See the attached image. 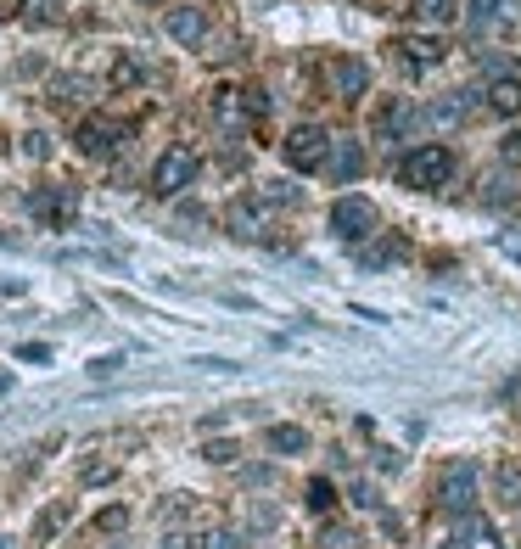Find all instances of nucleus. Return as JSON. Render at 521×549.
<instances>
[{
	"label": "nucleus",
	"mask_w": 521,
	"mask_h": 549,
	"mask_svg": "<svg viewBox=\"0 0 521 549\" xmlns=\"http://www.w3.org/2000/svg\"><path fill=\"white\" fill-rule=\"evenodd\" d=\"M398 180H404L409 191H437V185L454 180V152L449 146H415V152H404V163H398Z\"/></svg>",
	"instance_id": "1"
},
{
	"label": "nucleus",
	"mask_w": 521,
	"mask_h": 549,
	"mask_svg": "<svg viewBox=\"0 0 521 549\" xmlns=\"http://www.w3.org/2000/svg\"><path fill=\"white\" fill-rule=\"evenodd\" d=\"M477 465L471 460H449L443 471H437V510H449V516H471L477 510Z\"/></svg>",
	"instance_id": "2"
},
{
	"label": "nucleus",
	"mask_w": 521,
	"mask_h": 549,
	"mask_svg": "<svg viewBox=\"0 0 521 549\" xmlns=\"http://www.w3.org/2000/svg\"><path fill=\"white\" fill-rule=\"evenodd\" d=\"M381 213L370 197H337L331 202V230H337V241H353V247H365L370 236H376Z\"/></svg>",
	"instance_id": "3"
},
{
	"label": "nucleus",
	"mask_w": 521,
	"mask_h": 549,
	"mask_svg": "<svg viewBox=\"0 0 521 549\" xmlns=\"http://www.w3.org/2000/svg\"><path fill=\"white\" fill-rule=\"evenodd\" d=\"M197 169H202V157L191 152V146H169V152L152 163V191L157 197H180L185 185L197 180Z\"/></svg>",
	"instance_id": "4"
},
{
	"label": "nucleus",
	"mask_w": 521,
	"mask_h": 549,
	"mask_svg": "<svg viewBox=\"0 0 521 549\" xmlns=\"http://www.w3.org/2000/svg\"><path fill=\"white\" fill-rule=\"evenodd\" d=\"M286 163H292L297 174H314L331 163V135H325L320 124H297L292 135H286Z\"/></svg>",
	"instance_id": "5"
},
{
	"label": "nucleus",
	"mask_w": 521,
	"mask_h": 549,
	"mask_svg": "<svg viewBox=\"0 0 521 549\" xmlns=\"http://www.w3.org/2000/svg\"><path fill=\"white\" fill-rule=\"evenodd\" d=\"M124 135H129V124H118V118H107V113H90L85 124L73 129V141H79L85 157H113L118 146H124Z\"/></svg>",
	"instance_id": "6"
},
{
	"label": "nucleus",
	"mask_w": 521,
	"mask_h": 549,
	"mask_svg": "<svg viewBox=\"0 0 521 549\" xmlns=\"http://www.w3.org/2000/svg\"><path fill=\"white\" fill-rule=\"evenodd\" d=\"M29 213L40 219V225H51V230H68L73 213H79V202H73L68 185H40V191H29Z\"/></svg>",
	"instance_id": "7"
},
{
	"label": "nucleus",
	"mask_w": 521,
	"mask_h": 549,
	"mask_svg": "<svg viewBox=\"0 0 521 549\" xmlns=\"http://www.w3.org/2000/svg\"><path fill=\"white\" fill-rule=\"evenodd\" d=\"M325 85H331V96L353 101V96H365L370 73H365V62H359V57H331V62H325Z\"/></svg>",
	"instance_id": "8"
},
{
	"label": "nucleus",
	"mask_w": 521,
	"mask_h": 549,
	"mask_svg": "<svg viewBox=\"0 0 521 549\" xmlns=\"http://www.w3.org/2000/svg\"><path fill=\"white\" fill-rule=\"evenodd\" d=\"M163 29H169V40H180V45H208V12L202 6H174L169 17H163Z\"/></svg>",
	"instance_id": "9"
},
{
	"label": "nucleus",
	"mask_w": 521,
	"mask_h": 549,
	"mask_svg": "<svg viewBox=\"0 0 521 549\" xmlns=\"http://www.w3.org/2000/svg\"><path fill=\"white\" fill-rule=\"evenodd\" d=\"M225 225H230V236L253 241L258 230H264V197H236V202L225 208Z\"/></svg>",
	"instance_id": "10"
},
{
	"label": "nucleus",
	"mask_w": 521,
	"mask_h": 549,
	"mask_svg": "<svg viewBox=\"0 0 521 549\" xmlns=\"http://www.w3.org/2000/svg\"><path fill=\"white\" fill-rule=\"evenodd\" d=\"M398 57L409 62V68H437V62H443V51H449V45L437 40V34H404V40L393 45Z\"/></svg>",
	"instance_id": "11"
},
{
	"label": "nucleus",
	"mask_w": 521,
	"mask_h": 549,
	"mask_svg": "<svg viewBox=\"0 0 521 549\" xmlns=\"http://www.w3.org/2000/svg\"><path fill=\"white\" fill-rule=\"evenodd\" d=\"M325 169L337 174V180H359V174H365V146L348 141V135L331 141V163H325Z\"/></svg>",
	"instance_id": "12"
},
{
	"label": "nucleus",
	"mask_w": 521,
	"mask_h": 549,
	"mask_svg": "<svg viewBox=\"0 0 521 549\" xmlns=\"http://www.w3.org/2000/svg\"><path fill=\"white\" fill-rule=\"evenodd\" d=\"M488 113L521 118V79H493L488 85Z\"/></svg>",
	"instance_id": "13"
},
{
	"label": "nucleus",
	"mask_w": 521,
	"mask_h": 549,
	"mask_svg": "<svg viewBox=\"0 0 521 549\" xmlns=\"http://www.w3.org/2000/svg\"><path fill=\"white\" fill-rule=\"evenodd\" d=\"M68 521H73V499H57V505H45L40 521H34V544H51V538H57Z\"/></svg>",
	"instance_id": "14"
},
{
	"label": "nucleus",
	"mask_w": 521,
	"mask_h": 549,
	"mask_svg": "<svg viewBox=\"0 0 521 549\" xmlns=\"http://www.w3.org/2000/svg\"><path fill=\"white\" fill-rule=\"evenodd\" d=\"M264 443L275 454H303V449H309V432H303V426H292V421H275L264 432Z\"/></svg>",
	"instance_id": "15"
},
{
	"label": "nucleus",
	"mask_w": 521,
	"mask_h": 549,
	"mask_svg": "<svg viewBox=\"0 0 521 549\" xmlns=\"http://www.w3.org/2000/svg\"><path fill=\"white\" fill-rule=\"evenodd\" d=\"M17 17L23 23H34V29H51V23H62V0H12Z\"/></svg>",
	"instance_id": "16"
},
{
	"label": "nucleus",
	"mask_w": 521,
	"mask_h": 549,
	"mask_svg": "<svg viewBox=\"0 0 521 549\" xmlns=\"http://www.w3.org/2000/svg\"><path fill=\"white\" fill-rule=\"evenodd\" d=\"M465 107H471L465 90H449V96H437L432 107H426V118H432L437 129H449V124H460V118H465Z\"/></svg>",
	"instance_id": "17"
},
{
	"label": "nucleus",
	"mask_w": 521,
	"mask_h": 549,
	"mask_svg": "<svg viewBox=\"0 0 521 549\" xmlns=\"http://www.w3.org/2000/svg\"><path fill=\"white\" fill-rule=\"evenodd\" d=\"M404 253H409V241H404V236H381V241H370L359 258H365L370 269H381V264H398Z\"/></svg>",
	"instance_id": "18"
},
{
	"label": "nucleus",
	"mask_w": 521,
	"mask_h": 549,
	"mask_svg": "<svg viewBox=\"0 0 521 549\" xmlns=\"http://www.w3.org/2000/svg\"><path fill=\"white\" fill-rule=\"evenodd\" d=\"M404 124H409L404 101H387V107L376 113V135H381V141H398V135H404Z\"/></svg>",
	"instance_id": "19"
},
{
	"label": "nucleus",
	"mask_w": 521,
	"mask_h": 549,
	"mask_svg": "<svg viewBox=\"0 0 521 549\" xmlns=\"http://www.w3.org/2000/svg\"><path fill=\"white\" fill-rule=\"evenodd\" d=\"M493 488H499V499H505V505H516V510H521V465H516V460H505L499 471H493Z\"/></svg>",
	"instance_id": "20"
},
{
	"label": "nucleus",
	"mask_w": 521,
	"mask_h": 549,
	"mask_svg": "<svg viewBox=\"0 0 521 549\" xmlns=\"http://www.w3.org/2000/svg\"><path fill=\"white\" fill-rule=\"evenodd\" d=\"M482 202H488V208H516V202H521V185L510 180V174H499V180H488Z\"/></svg>",
	"instance_id": "21"
},
{
	"label": "nucleus",
	"mask_w": 521,
	"mask_h": 549,
	"mask_svg": "<svg viewBox=\"0 0 521 549\" xmlns=\"http://www.w3.org/2000/svg\"><path fill=\"white\" fill-rule=\"evenodd\" d=\"M471 17L482 29H499V23H510V0H471Z\"/></svg>",
	"instance_id": "22"
},
{
	"label": "nucleus",
	"mask_w": 521,
	"mask_h": 549,
	"mask_svg": "<svg viewBox=\"0 0 521 549\" xmlns=\"http://www.w3.org/2000/svg\"><path fill=\"white\" fill-rule=\"evenodd\" d=\"M409 12L421 17V23H449V17H454V0H415Z\"/></svg>",
	"instance_id": "23"
},
{
	"label": "nucleus",
	"mask_w": 521,
	"mask_h": 549,
	"mask_svg": "<svg viewBox=\"0 0 521 549\" xmlns=\"http://www.w3.org/2000/svg\"><path fill=\"white\" fill-rule=\"evenodd\" d=\"M85 79H57V85H51V101H57V107H73V101L85 96Z\"/></svg>",
	"instance_id": "24"
},
{
	"label": "nucleus",
	"mask_w": 521,
	"mask_h": 549,
	"mask_svg": "<svg viewBox=\"0 0 521 549\" xmlns=\"http://www.w3.org/2000/svg\"><path fill=\"white\" fill-rule=\"evenodd\" d=\"M197 549H241V533L236 527H213V533H202Z\"/></svg>",
	"instance_id": "25"
},
{
	"label": "nucleus",
	"mask_w": 521,
	"mask_h": 549,
	"mask_svg": "<svg viewBox=\"0 0 521 549\" xmlns=\"http://www.w3.org/2000/svg\"><path fill=\"white\" fill-rule=\"evenodd\" d=\"M258 197H264L269 208H286V202H297V185H286V180H269L264 191H258Z\"/></svg>",
	"instance_id": "26"
},
{
	"label": "nucleus",
	"mask_w": 521,
	"mask_h": 549,
	"mask_svg": "<svg viewBox=\"0 0 521 549\" xmlns=\"http://www.w3.org/2000/svg\"><path fill=\"white\" fill-rule=\"evenodd\" d=\"M107 79H113L118 90H124V85H135V79H141V62H135V57H118V62H113V73H107Z\"/></svg>",
	"instance_id": "27"
},
{
	"label": "nucleus",
	"mask_w": 521,
	"mask_h": 549,
	"mask_svg": "<svg viewBox=\"0 0 521 549\" xmlns=\"http://www.w3.org/2000/svg\"><path fill=\"white\" fill-rule=\"evenodd\" d=\"M309 505H314V510H331V505H337V488H331L325 477H314V482H309Z\"/></svg>",
	"instance_id": "28"
},
{
	"label": "nucleus",
	"mask_w": 521,
	"mask_h": 549,
	"mask_svg": "<svg viewBox=\"0 0 521 549\" xmlns=\"http://www.w3.org/2000/svg\"><path fill=\"white\" fill-rule=\"evenodd\" d=\"M353 505H359V510H376L381 505V493H376V482H353Z\"/></svg>",
	"instance_id": "29"
},
{
	"label": "nucleus",
	"mask_w": 521,
	"mask_h": 549,
	"mask_svg": "<svg viewBox=\"0 0 521 549\" xmlns=\"http://www.w3.org/2000/svg\"><path fill=\"white\" fill-rule=\"evenodd\" d=\"M124 521H129V510L113 505V510H101V516H96V527H101V533H124Z\"/></svg>",
	"instance_id": "30"
},
{
	"label": "nucleus",
	"mask_w": 521,
	"mask_h": 549,
	"mask_svg": "<svg viewBox=\"0 0 521 549\" xmlns=\"http://www.w3.org/2000/svg\"><path fill=\"white\" fill-rule=\"evenodd\" d=\"M202 454H208L213 465H230V460H236L241 449H236V443H225V437H213V443H208V449H202Z\"/></svg>",
	"instance_id": "31"
},
{
	"label": "nucleus",
	"mask_w": 521,
	"mask_h": 549,
	"mask_svg": "<svg viewBox=\"0 0 521 549\" xmlns=\"http://www.w3.org/2000/svg\"><path fill=\"white\" fill-rule=\"evenodd\" d=\"M499 157H505L510 169H521V129H510L505 141H499Z\"/></svg>",
	"instance_id": "32"
},
{
	"label": "nucleus",
	"mask_w": 521,
	"mask_h": 549,
	"mask_svg": "<svg viewBox=\"0 0 521 549\" xmlns=\"http://www.w3.org/2000/svg\"><path fill=\"white\" fill-rule=\"evenodd\" d=\"M23 152H29L34 163H40V157H51V141H45L40 129H29V135H23Z\"/></svg>",
	"instance_id": "33"
},
{
	"label": "nucleus",
	"mask_w": 521,
	"mask_h": 549,
	"mask_svg": "<svg viewBox=\"0 0 521 549\" xmlns=\"http://www.w3.org/2000/svg\"><path fill=\"white\" fill-rule=\"evenodd\" d=\"M17 359H29V365H45V359H51V348H45V342H23V348H17Z\"/></svg>",
	"instance_id": "34"
},
{
	"label": "nucleus",
	"mask_w": 521,
	"mask_h": 549,
	"mask_svg": "<svg viewBox=\"0 0 521 549\" xmlns=\"http://www.w3.org/2000/svg\"><path fill=\"white\" fill-rule=\"evenodd\" d=\"M118 365H124V353H101L96 365H90V376H113Z\"/></svg>",
	"instance_id": "35"
},
{
	"label": "nucleus",
	"mask_w": 521,
	"mask_h": 549,
	"mask_svg": "<svg viewBox=\"0 0 521 549\" xmlns=\"http://www.w3.org/2000/svg\"><path fill=\"white\" fill-rule=\"evenodd\" d=\"M101 477H113V465H107V460H90V465H85V482H101Z\"/></svg>",
	"instance_id": "36"
},
{
	"label": "nucleus",
	"mask_w": 521,
	"mask_h": 549,
	"mask_svg": "<svg viewBox=\"0 0 521 549\" xmlns=\"http://www.w3.org/2000/svg\"><path fill=\"white\" fill-rule=\"evenodd\" d=\"M6 387H12V376H6V370H0V393H6Z\"/></svg>",
	"instance_id": "37"
},
{
	"label": "nucleus",
	"mask_w": 521,
	"mask_h": 549,
	"mask_svg": "<svg viewBox=\"0 0 521 549\" xmlns=\"http://www.w3.org/2000/svg\"><path fill=\"white\" fill-rule=\"evenodd\" d=\"M0 549H6V544H0Z\"/></svg>",
	"instance_id": "38"
},
{
	"label": "nucleus",
	"mask_w": 521,
	"mask_h": 549,
	"mask_svg": "<svg viewBox=\"0 0 521 549\" xmlns=\"http://www.w3.org/2000/svg\"><path fill=\"white\" fill-rule=\"evenodd\" d=\"M118 549H124V544H118Z\"/></svg>",
	"instance_id": "39"
}]
</instances>
